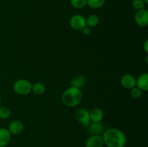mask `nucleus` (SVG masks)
<instances>
[{
    "instance_id": "1",
    "label": "nucleus",
    "mask_w": 148,
    "mask_h": 147,
    "mask_svg": "<svg viewBox=\"0 0 148 147\" xmlns=\"http://www.w3.org/2000/svg\"><path fill=\"white\" fill-rule=\"evenodd\" d=\"M102 138L104 145L107 147H124L127 143V137L124 133L116 128L105 129Z\"/></svg>"
},
{
    "instance_id": "2",
    "label": "nucleus",
    "mask_w": 148,
    "mask_h": 147,
    "mask_svg": "<svg viewBox=\"0 0 148 147\" xmlns=\"http://www.w3.org/2000/svg\"><path fill=\"white\" fill-rule=\"evenodd\" d=\"M61 99L62 103L68 108L77 106L82 99L81 89L70 86L64 91L61 97Z\"/></svg>"
},
{
    "instance_id": "3",
    "label": "nucleus",
    "mask_w": 148,
    "mask_h": 147,
    "mask_svg": "<svg viewBox=\"0 0 148 147\" xmlns=\"http://www.w3.org/2000/svg\"><path fill=\"white\" fill-rule=\"evenodd\" d=\"M32 84L30 81L25 79H20L16 80L13 84V90L17 95H27L31 92Z\"/></svg>"
},
{
    "instance_id": "4",
    "label": "nucleus",
    "mask_w": 148,
    "mask_h": 147,
    "mask_svg": "<svg viewBox=\"0 0 148 147\" xmlns=\"http://www.w3.org/2000/svg\"><path fill=\"white\" fill-rule=\"evenodd\" d=\"M69 26L73 30H82L87 26L86 18L82 14H74L69 19Z\"/></svg>"
},
{
    "instance_id": "5",
    "label": "nucleus",
    "mask_w": 148,
    "mask_h": 147,
    "mask_svg": "<svg viewBox=\"0 0 148 147\" xmlns=\"http://www.w3.org/2000/svg\"><path fill=\"white\" fill-rule=\"evenodd\" d=\"M75 118L81 125L84 127H88L90 123V111L85 108H79L75 112Z\"/></svg>"
},
{
    "instance_id": "6",
    "label": "nucleus",
    "mask_w": 148,
    "mask_h": 147,
    "mask_svg": "<svg viewBox=\"0 0 148 147\" xmlns=\"http://www.w3.org/2000/svg\"><path fill=\"white\" fill-rule=\"evenodd\" d=\"M134 21L138 26L145 27L148 24V11L147 9L138 10L134 14Z\"/></svg>"
},
{
    "instance_id": "7",
    "label": "nucleus",
    "mask_w": 148,
    "mask_h": 147,
    "mask_svg": "<svg viewBox=\"0 0 148 147\" xmlns=\"http://www.w3.org/2000/svg\"><path fill=\"white\" fill-rule=\"evenodd\" d=\"M85 147H103L102 135H90L85 141Z\"/></svg>"
},
{
    "instance_id": "8",
    "label": "nucleus",
    "mask_w": 148,
    "mask_h": 147,
    "mask_svg": "<svg viewBox=\"0 0 148 147\" xmlns=\"http://www.w3.org/2000/svg\"><path fill=\"white\" fill-rule=\"evenodd\" d=\"M121 84L127 89H131L136 86V78L130 74H125L121 78Z\"/></svg>"
},
{
    "instance_id": "9",
    "label": "nucleus",
    "mask_w": 148,
    "mask_h": 147,
    "mask_svg": "<svg viewBox=\"0 0 148 147\" xmlns=\"http://www.w3.org/2000/svg\"><path fill=\"white\" fill-rule=\"evenodd\" d=\"M87 128L90 135H101L105 131L104 125L101 122H90Z\"/></svg>"
},
{
    "instance_id": "10",
    "label": "nucleus",
    "mask_w": 148,
    "mask_h": 147,
    "mask_svg": "<svg viewBox=\"0 0 148 147\" xmlns=\"http://www.w3.org/2000/svg\"><path fill=\"white\" fill-rule=\"evenodd\" d=\"M10 133L13 135H19L24 130L23 123L20 120H13L9 124L7 128Z\"/></svg>"
},
{
    "instance_id": "11",
    "label": "nucleus",
    "mask_w": 148,
    "mask_h": 147,
    "mask_svg": "<svg viewBox=\"0 0 148 147\" xmlns=\"http://www.w3.org/2000/svg\"><path fill=\"white\" fill-rule=\"evenodd\" d=\"M136 86L142 91L148 90V74L147 73H144L140 74L136 79Z\"/></svg>"
},
{
    "instance_id": "12",
    "label": "nucleus",
    "mask_w": 148,
    "mask_h": 147,
    "mask_svg": "<svg viewBox=\"0 0 148 147\" xmlns=\"http://www.w3.org/2000/svg\"><path fill=\"white\" fill-rule=\"evenodd\" d=\"M11 135L7 128H0V147H5L10 144Z\"/></svg>"
},
{
    "instance_id": "13",
    "label": "nucleus",
    "mask_w": 148,
    "mask_h": 147,
    "mask_svg": "<svg viewBox=\"0 0 148 147\" xmlns=\"http://www.w3.org/2000/svg\"><path fill=\"white\" fill-rule=\"evenodd\" d=\"M90 122H101L103 118V112L99 108H94L90 111Z\"/></svg>"
},
{
    "instance_id": "14",
    "label": "nucleus",
    "mask_w": 148,
    "mask_h": 147,
    "mask_svg": "<svg viewBox=\"0 0 148 147\" xmlns=\"http://www.w3.org/2000/svg\"><path fill=\"white\" fill-rule=\"evenodd\" d=\"M86 83V79L85 77L82 75H77L75 76L73 79L71 80L70 84L71 86L73 87L78 88V89H81L84 85Z\"/></svg>"
},
{
    "instance_id": "15",
    "label": "nucleus",
    "mask_w": 148,
    "mask_h": 147,
    "mask_svg": "<svg viewBox=\"0 0 148 147\" xmlns=\"http://www.w3.org/2000/svg\"><path fill=\"white\" fill-rule=\"evenodd\" d=\"M100 19L97 14H92L88 15V17L86 18V24L88 27L90 28L91 27H95L99 24Z\"/></svg>"
},
{
    "instance_id": "16",
    "label": "nucleus",
    "mask_w": 148,
    "mask_h": 147,
    "mask_svg": "<svg viewBox=\"0 0 148 147\" xmlns=\"http://www.w3.org/2000/svg\"><path fill=\"white\" fill-rule=\"evenodd\" d=\"M46 91L45 85L41 82H36L33 84H32L31 92H33L35 95H41Z\"/></svg>"
},
{
    "instance_id": "17",
    "label": "nucleus",
    "mask_w": 148,
    "mask_h": 147,
    "mask_svg": "<svg viewBox=\"0 0 148 147\" xmlns=\"http://www.w3.org/2000/svg\"><path fill=\"white\" fill-rule=\"evenodd\" d=\"M106 0H87V5L92 9H99L102 7Z\"/></svg>"
},
{
    "instance_id": "18",
    "label": "nucleus",
    "mask_w": 148,
    "mask_h": 147,
    "mask_svg": "<svg viewBox=\"0 0 148 147\" xmlns=\"http://www.w3.org/2000/svg\"><path fill=\"white\" fill-rule=\"evenodd\" d=\"M11 110L7 106H0V119L7 120L11 116Z\"/></svg>"
},
{
    "instance_id": "19",
    "label": "nucleus",
    "mask_w": 148,
    "mask_h": 147,
    "mask_svg": "<svg viewBox=\"0 0 148 147\" xmlns=\"http://www.w3.org/2000/svg\"><path fill=\"white\" fill-rule=\"evenodd\" d=\"M71 5L76 9H82L87 6V0H69Z\"/></svg>"
},
{
    "instance_id": "20",
    "label": "nucleus",
    "mask_w": 148,
    "mask_h": 147,
    "mask_svg": "<svg viewBox=\"0 0 148 147\" xmlns=\"http://www.w3.org/2000/svg\"><path fill=\"white\" fill-rule=\"evenodd\" d=\"M145 5L146 4L143 0H132V7L136 11L145 9Z\"/></svg>"
},
{
    "instance_id": "21",
    "label": "nucleus",
    "mask_w": 148,
    "mask_h": 147,
    "mask_svg": "<svg viewBox=\"0 0 148 147\" xmlns=\"http://www.w3.org/2000/svg\"><path fill=\"white\" fill-rule=\"evenodd\" d=\"M142 95H143V91L137 86H134L132 89H130V95L134 99H139L141 97Z\"/></svg>"
},
{
    "instance_id": "22",
    "label": "nucleus",
    "mask_w": 148,
    "mask_h": 147,
    "mask_svg": "<svg viewBox=\"0 0 148 147\" xmlns=\"http://www.w3.org/2000/svg\"><path fill=\"white\" fill-rule=\"evenodd\" d=\"M81 31H82V33L84 35H89L91 33V29L89 27H88V26H86Z\"/></svg>"
},
{
    "instance_id": "23",
    "label": "nucleus",
    "mask_w": 148,
    "mask_h": 147,
    "mask_svg": "<svg viewBox=\"0 0 148 147\" xmlns=\"http://www.w3.org/2000/svg\"><path fill=\"white\" fill-rule=\"evenodd\" d=\"M143 50L146 53H148V40H146L143 44Z\"/></svg>"
},
{
    "instance_id": "24",
    "label": "nucleus",
    "mask_w": 148,
    "mask_h": 147,
    "mask_svg": "<svg viewBox=\"0 0 148 147\" xmlns=\"http://www.w3.org/2000/svg\"><path fill=\"white\" fill-rule=\"evenodd\" d=\"M1 96L0 95V106H1Z\"/></svg>"
},
{
    "instance_id": "25",
    "label": "nucleus",
    "mask_w": 148,
    "mask_h": 147,
    "mask_svg": "<svg viewBox=\"0 0 148 147\" xmlns=\"http://www.w3.org/2000/svg\"><path fill=\"white\" fill-rule=\"evenodd\" d=\"M143 1H145V4H147V3H148V0H143Z\"/></svg>"
}]
</instances>
